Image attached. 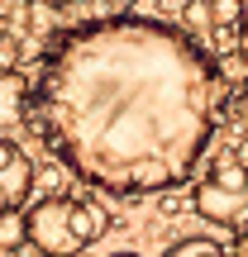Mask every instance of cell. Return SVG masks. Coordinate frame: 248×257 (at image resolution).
<instances>
[{"instance_id":"7","label":"cell","mask_w":248,"mask_h":257,"mask_svg":"<svg viewBox=\"0 0 248 257\" xmlns=\"http://www.w3.org/2000/svg\"><path fill=\"white\" fill-rule=\"evenodd\" d=\"M24 248V210H5L0 214V257Z\"/></svg>"},{"instance_id":"13","label":"cell","mask_w":248,"mask_h":257,"mask_svg":"<svg viewBox=\"0 0 248 257\" xmlns=\"http://www.w3.org/2000/svg\"><path fill=\"white\" fill-rule=\"evenodd\" d=\"M115 257H138V252H115Z\"/></svg>"},{"instance_id":"9","label":"cell","mask_w":248,"mask_h":257,"mask_svg":"<svg viewBox=\"0 0 248 257\" xmlns=\"http://www.w3.org/2000/svg\"><path fill=\"white\" fill-rule=\"evenodd\" d=\"M186 205H191V191H186V186H172V191L157 195V210H162V214H182Z\"/></svg>"},{"instance_id":"3","label":"cell","mask_w":248,"mask_h":257,"mask_svg":"<svg viewBox=\"0 0 248 257\" xmlns=\"http://www.w3.org/2000/svg\"><path fill=\"white\" fill-rule=\"evenodd\" d=\"M191 210L205 224H248V162L234 153L215 157V167L201 176V186H191Z\"/></svg>"},{"instance_id":"5","label":"cell","mask_w":248,"mask_h":257,"mask_svg":"<svg viewBox=\"0 0 248 257\" xmlns=\"http://www.w3.org/2000/svg\"><path fill=\"white\" fill-rule=\"evenodd\" d=\"M29 110V81L19 72H0V124H19Z\"/></svg>"},{"instance_id":"8","label":"cell","mask_w":248,"mask_h":257,"mask_svg":"<svg viewBox=\"0 0 248 257\" xmlns=\"http://www.w3.org/2000/svg\"><path fill=\"white\" fill-rule=\"evenodd\" d=\"M34 191H43V200H67V172H62V167L34 172Z\"/></svg>"},{"instance_id":"2","label":"cell","mask_w":248,"mask_h":257,"mask_svg":"<svg viewBox=\"0 0 248 257\" xmlns=\"http://www.w3.org/2000/svg\"><path fill=\"white\" fill-rule=\"evenodd\" d=\"M110 229L101 200H34L24 210V243L43 257H76Z\"/></svg>"},{"instance_id":"12","label":"cell","mask_w":248,"mask_h":257,"mask_svg":"<svg viewBox=\"0 0 248 257\" xmlns=\"http://www.w3.org/2000/svg\"><path fill=\"white\" fill-rule=\"evenodd\" d=\"M234 114H239V119L248 124V86H243V95H239V105H234Z\"/></svg>"},{"instance_id":"14","label":"cell","mask_w":248,"mask_h":257,"mask_svg":"<svg viewBox=\"0 0 248 257\" xmlns=\"http://www.w3.org/2000/svg\"><path fill=\"white\" fill-rule=\"evenodd\" d=\"M76 257H86V252H76Z\"/></svg>"},{"instance_id":"10","label":"cell","mask_w":248,"mask_h":257,"mask_svg":"<svg viewBox=\"0 0 248 257\" xmlns=\"http://www.w3.org/2000/svg\"><path fill=\"white\" fill-rule=\"evenodd\" d=\"M234 38H239V48H234V53H239V62H243V72H248V10L239 15V24H234Z\"/></svg>"},{"instance_id":"6","label":"cell","mask_w":248,"mask_h":257,"mask_svg":"<svg viewBox=\"0 0 248 257\" xmlns=\"http://www.w3.org/2000/svg\"><path fill=\"white\" fill-rule=\"evenodd\" d=\"M167 257H224V243L205 238V233H191V238H177L167 248Z\"/></svg>"},{"instance_id":"1","label":"cell","mask_w":248,"mask_h":257,"mask_svg":"<svg viewBox=\"0 0 248 257\" xmlns=\"http://www.w3.org/2000/svg\"><path fill=\"white\" fill-rule=\"evenodd\" d=\"M224 110L215 57L177 24L96 15L48 43L29 119L67 176L105 195L186 186Z\"/></svg>"},{"instance_id":"11","label":"cell","mask_w":248,"mask_h":257,"mask_svg":"<svg viewBox=\"0 0 248 257\" xmlns=\"http://www.w3.org/2000/svg\"><path fill=\"white\" fill-rule=\"evenodd\" d=\"M224 257H248V224L239 229V238H234V248H224Z\"/></svg>"},{"instance_id":"4","label":"cell","mask_w":248,"mask_h":257,"mask_svg":"<svg viewBox=\"0 0 248 257\" xmlns=\"http://www.w3.org/2000/svg\"><path fill=\"white\" fill-rule=\"evenodd\" d=\"M34 191V162L24 157V148L0 138V214L5 210H19Z\"/></svg>"}]
</instances>
